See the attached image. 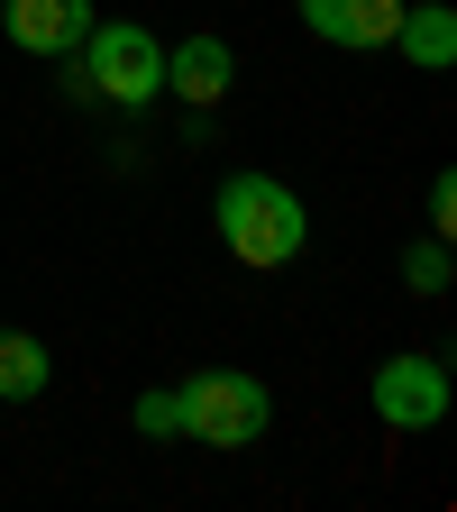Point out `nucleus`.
I'll list each match as a JSON object with an SVG mask.
<instances>
[{
    "mask_svg": "<svg viewBox=\"0 0 457 512\" xmlns=\"http://www.w3.org/2000/svg\"><path fill=\"white\" fill-rule=\"evenodd\" d=\"M46 339L37 330H0V403H37L46 394Z\"/></svg>",
    "mask_w": 457,
    "mask_h": 512,
    "instance_id": "9",
    "label": "nucleus"
},
{
    "mask_svg": "<svg viewBox=\"0 0 457 512\" xmlns=\"http://www.w3.org/2000/svg\"><path fill=\"white\" fill-rule=\"evenodd\" d=\"M74 92H92V101H110V110H147L156 92H165V46L147 37V28H83V74H74Z\"/></svg>",
    "mask_w": 457,
    "mask_h": 512,
    "instance_id": "2",
    "label": "nucleus"
},
{
    "mask_svg": "<svg viewBox=\"0 0 457 512\" xmlns=\"http://www.w3.org/2000/svg\"><path fill=\"white\" fill-rule=\"evenodd\" d=\"M457 229V174H430V238Z\"/></svg>",
    "mask_w": 457,
    "mask_h": 512,
    "instance_id": "12",
    "label": "nucleus"
},
{
    "mask_svg": "<svg viewBox=\"0 0 457 512\" xmlns=\"http://www.w3.org/2000/svg\"><path fill=\"white\" fill-rule=\"evenodd\" d=\"M92 28V0H10V46L19 55H74Z\"/></svg>",
    "mask_w": 457,
    "mask_h": 512,
    "instance_id": "7",
    "label": "nucleus"
},
{
    "mask_svg": "<svg viewBox=\"0 0 457 512\" xmlns=\"http://www.w3.org/2000/svg\"><path fill=\"white\" fill-rule=\"evenodd\" d=\"M302 28L311 37H330V46H394V19H403V0H293Z\"/></svg>",
    "mask_w": 457,
    "mask_h": 512,
    "instance_id": "5",
    "label": "nucleus"
},
{
    "mask_svg": "<svg viewBox=\"0 0 457 512\" xmlns=\"http://www.w3.org/2000/svg\"><path fill=\"white\" fill-rule=\"evenodd\" d=\"M366 394H375L384 430H430V421H448V366L439 357H384Z\"/></svg>",
    "mask_w": 457,
    "mask_h": 512,
    "instance_id": "4",
    "label": "nucleus"
},
{
    "mask_svg": "<svg viewBox=\"0 0 457 512\" xmlns=\"http://www.w3.org/2000/svg\"><path fill=\"white\" fill-rule=\"evenodd\" d=\"M403 284H412V293H448V238L403 247Z\"/></svg>",
    "mask_w": 457,
    "mask_h": 512,
    "instance_id": "10",
    "label": "nucleus"
},
{
    "mask_svg": "<svg viewBox=\"0 0 457 512\" xmlns=\"http://www.w3.org/2000/svg\"><path fill=\"white\" fill-rule=\"evenodd\" d=\"M266 421H275V394L256 375H238V366H202L183 384V430L202 448H256Z\"/></svg>",
    "mask_w": 457,
    "mask_h": 512,
    "instance_id": "3",
    "label": "nucleus"
},
{
    "mask_svg": "<svg viewBox=\"0 0 457 512\" xmlns=\"http://www.w3.org/2000/svg\"><path fill=\"white\" fill-rule=\"evenodd\" d=\"M229 83H238V55H229L220 37H183V46L165 55V92H183L192 110H220Z\"/></svg>",
    "mask_w": 457,
    "mask_h": 512,
    "instance_id": "6",
    "label": "nucleus"
},
{
    "mask_svg": "<svg viewBox=\"0 0 457 512\" xmlns=\"http://www.w3.org/2000/svg\"><path fill=\"white\" fill-rule=\"evenodd\" d=\"M128 421H138L147 439H174V430H183V394H138V403H128Z\"/></svg>",
    "mask_w": 457,
    "mask_h": 512,
    "instance_id": "11",
    "label": "nucleus"
},
{
    "mask_svg": "<svg viewBox=\"0 0 457 512\" xmlns=\"http://www.w3.org/2000/svg\"><path fill=\"white\" fill-rule=\"evenodd\" d=\"M394 46H403L412 64H430V74H439V64H457V10H448V0H412V10L394 19Z\"/></svg>",
    "mask_w": 457,
    "mask_h": 512,
    "instance_id": "8",
    "label": "nucleus"
},
{
    "mask_svg": "<svg viewBox=\"0 0 457 512\" xmlns=\"http://www.w3.org/2000/svg\"><path fill=\"white\" fill-rule=\"evenodd\" d=\"M211 220H220V247L238 256V266H256V275H266V266H293L302 238H311L293 183H275V174H229L220 202H211Z\"/></svg>",
    "mask_w": 457,
    "mask_h": 512,
    "instance_id": "1",
    "label": "nucleus"
}]
</instances>
